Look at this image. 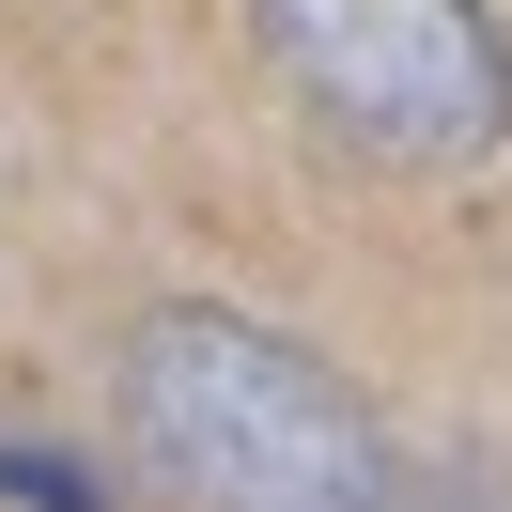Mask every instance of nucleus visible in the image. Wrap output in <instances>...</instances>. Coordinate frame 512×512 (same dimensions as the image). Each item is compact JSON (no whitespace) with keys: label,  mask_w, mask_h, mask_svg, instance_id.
<instances>
[{"label":"nucleus","mask_w":512,"mask_h":512,"mask_svg":"<svg viewBox=\"0 0 512 512\" xmlns=\"http://www.w3.org/2000/svg\"><path fill=\"white\" fill-rule=\"evenodd\" d=\"M280 94L373 171H481L512 125V32L481 0H249Z\"/></svg>","instance_id":"obj_2"},{"label":"nucleus","mask_w":512,"mask_h":512,"mask_svg":"<svg viewBox=\"0 0 512 512\" xmlns=\"http://www.w3.org/2000/svg\"><path fill=\"white\" fill-rule=\"evenodd\" d=\"M109 404L171 512H388L373 404L264 311H156Z\"/></svg>","instance_id":"obj_1"}]
</instances>
